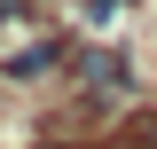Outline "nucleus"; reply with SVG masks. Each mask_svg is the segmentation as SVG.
<instances>
[{"instance_id":"f257e3e1","label":"nucleus","mask_w":157,"mask_h":149,"mask_svg":"<svg viewBox=\"0 0 157 149\" xmlns=\"http://www.w3.org/2000/svg\"><path fill=\"white\" fill-rule=\"evenodd\" d=\"M55 63H63V39H24V47H8V63H0V71L16 78V86H39V78H55Z\"/></svg>"},{"instance_id":"f03ea898","label":"nucleus","mask_w":157,"mask_h":149,"mask_svg":"<svg viewBox=\"0 0 157 149\" xmlns=\"http://www.w3.org/2000/svg\"><path fill=\"white\" fill-rule=\"evenodd\" d=\"M78 86L86 94H126V55L118 47H78Z\"/></svg>"},{"instance_id":"7ed1b4c3","label":"nucleus","mask_w":157,"mask_h":149,"mask_svg":"<svg viewBox=\"0 0 157 149\" xmlns=\"http://www.w3.org/2000/svg\"><path fill=\"white\" fill-rule=\"evenodd\" d=\"M78 16H94V24H102V16H118V0H78Z\"/></svg>"},{"instance_id":"20e7f679","label":"nucleus","mask_w":157,"mask_h":149,"mask_svg":"<svg viewBox=\"0 0 157 149\" xmlns=\"http://www.w3.org/2000/svg\"><path fill=\"white\" fill-rule=\"evenodd\" d=\"M24 8H32V0H0V16H24Z\"/></svg>"}]
</instances>
